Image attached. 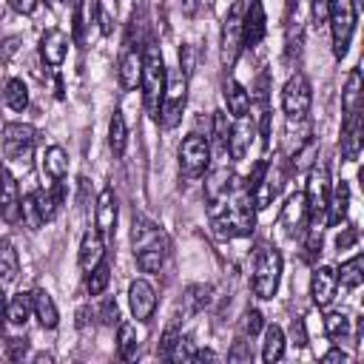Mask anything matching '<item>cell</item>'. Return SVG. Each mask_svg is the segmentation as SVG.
Returning <instances> with one entry per match:
<instances>
[{
  "label": "cell",
  "instance_id": "484cf974",
  "mask_svg": "<svg viewBox=\"0 0 364 364\" xmlns=\"http://www.w3.org/2000/svg\"><path fill=\"white\" fill-rule=\"evenodd\" d=\"M282 225L287 233H296L301 225H307V208H304V193H293L282 210Z\"/></svg>",
  "mask_w": 364,
  "mask_h": 364
},
{
  "label": "cell",
  "instance_id": "1f68e13d",
  "mask_svg": "<svg viewBox=\"0 0 364 364\" xmlns=\"http://www.w3.org/2000/svg\"><path fill=\"white\" fill-rule=\"evenodd\" d=\"M284 355V333L279 324H270L264 330V344H262V358L264 361H279Z\"/></svg>",
  "mask_w": 364,
  "mask_h": 364
},
{
  "label": "cell",
  "instance_id": "c3c4849f",
  "mask_svg": "<svg viewBox=\"0 0 364 364\" xmlns=\"http://www.w3.org/2000/svg\"><path fill=\"white\" fill-rule=\"evenodd\" d=\"M9 6L17 11V14H31L37 9V0H9Z\"/></svg>",
  "mask_w": 364,
  "mask_h": 364
},
{
  "label": "cell",
  "instance_id": "cb8c5ba5",
  "mask_svg": "<svg viewBox=\"0 0 364 364\" xmlns=\"http://www.w3.org/2000/svg\"><path fill=\"white\" fill-rule=\"evenodd\" d=\"M225 102H228V111L233 117H247L250 108H253V100H250V91L236 82V80H228L225 82Z\"/></svg>",
  "mask_w": 364,
  "mask_h": 364
},
{
  "label": "cell",
  "instance_id": "f6af8a7d",
  "mask_svg": "<svg viewBox=\"0 0 364 364\" xmlns=\"http://www.w3.org/2000/svg\"><path fill=\"white\" fill-rule=\"evenodd\" d=\"M176 338H179V333H176V324H171V327L165 330L162 341H159V355H162V358H168V355H171V350H173Z\"/></svg>",
  "mask_w": 364,
  "mask_h": 364
},
{
  "label": "cell",
  "instance_id": "681fc988",
  "mask_svg": "<svg viewBox=\"0 0 364 364\" xmlns=\"http://www.w3.org/2000/svg\"><path fill=\"white\" fill-rule=\"evenodd\" d=\"M321 358H324V361H347V353L338 350V347H333V350H327Z\"/></svg>",
  "mask_w": 364,
  "mask_h": 364
},
{
  "label": "cell",
  "instance_id": "ffe728a7",
  "mask_svg": "<svg viewBox=\"0 0 364 364\" xmlns=\"http://www.w3.org/2000/svg\"><path fill=\"white\" fill-rule=\"evenodd\" d=\"M139 71H142V57L136 54L134 46L125 43V48H122V54H119V68H117V74H119V85H122L125 91L136 88V82H139Z\"/></svg>",
  "mask_w": 364,
  "mask_h": 364
},
{
  "label": "cell",
  "instance_id": "8992f818",
  "mask_svg": "<svg viewBox=\"0 0 364 364\" xmlns=\"http://www.w3.org/2000/svg\"><path fill=\"white\" fill-rule=\"evenodd\" d=\"M327 199H330V176H327V165H313V168H310V176H307V191H304L307 228H321V225H324Z\"/></svg>",
  "mask_w": 364,
  "mask_h": 364
},
{
  "label": "cell",
  "instance_id": "ba28073f",
  "mask_svg": "<svg viewBox=\"0 0 364 364\" xmlns=\"http://www.w3.org/2000/svg\"><path fill=\"white\" fill-rule=\"evenodd\" d=\"M37 145V131L26 122H9L3 128V156L9 162H17L23 168H28L31 154Z\"/></svg>",
  "mask_w": 364,
  "mask_h": 364
},
{
  "label": "cell",
  "instance_id": "4dcf8cb0",
  "mask_svg": "<svg viewBox=\"0 0 364 364\" xmlns=\"http://www.w3.org/2000/svg\"><path fill=\"white\" fill-rule=\"evenodd\" d=\"M361 267H364V259H361V253H355L353 259H347V262H341V267H338V273H336V279L344 284V287H350V290H355L361 282H364V273H361Z\"/></svg>",
  "mask_w": 364,
  "mask_h": 364
},
{
  "label": "cell",
  "instance_id": "f907efd6",
  "mask_svg": "<svg viewBox=\"0 0 364 364\" xmlns=\"http://www.w3.org/2000/svg\"><path fill=\"white\" fill-rule=\"evenodd\" d=\"M327 6H330V0H313V14H316V20L327 17Z\"/></svg>",
  "mask_w": 364,
  "mask_h": 364
},
{
  "label": "cell",
  "instance_id": "5b68a950",
  "mask_svg": "<svg viewBox=\"0 0 364 364\" xmlns=\"http://www.w3.org/2000/svg\"><path fill=\"white\" fill-rule=\"evenodd\" d=\"M279 279H282V253L270 245H262L253 262V293L259 299H273L279 290Z\"/></svg>",
  "mask_w": 364,
  "mask_h": 364
},
{
  "label": "cell",
  "instance_id": "83f0119b",
  "mask_svg": "<svg viewBox=\"0 0 364 364\" xmlns=\"http://www.w3.org/2000/svg\"><path fill=\"white\" fill-rule=\"evenodd\" d=\"M341 111L344 114H358L361 111V71L353 68L350 77H347V85H344V94H341Z\"/></svg>",
  "mask_w": 364,
  "mask_h": 364
},
{
  "label": "cell",
  "instance_id": "4316f807",
  "mask_svg": "<svg viewBox=\"0 0 364 364\" xmlns=\"http://www.w3.org/2000/svg\"><path fill=\"white\" fill-rule=\"evenodd\" d=\"M43 171H46V176H48L51 182L65 179V173H68V154H65L60 145H51V148L46 151V156H43Z\"/></svg>",
  "mask_w": 364,
  "mask_h": 364
},
{
  "label": "cell",
  "instance_id": "2e32d148",
  "mask_svg": "<svg viewBox=\"0 0 364 364\" xmlns=\"http://www.w3.org/2000/svg\"><path fill=\"white\" fill-rule=\"evenodd\" d=\"M40 54L51 68L63 65L68 54V34L63 28H46V34L40 37Z\"/></svg>",
  "mask_w": 364,
  "mask_h": 364
},
{
  "label": "cell",
  "instance_id": "e0dca14e",
  "mask_svg": "<svg viewBox=\"0 0 364 364\" xmlns=\"http://www.w3.org/2000/svg\"><path fill=\"white\" fill-rule=\"evenodd\" d=\"M358 154H361V111L344 114V122H341V156L347 162H355Z\"/></svg>",
  "mask_w": 364,
  "mask_h": 364
},
{
  "label": "cell",
  "instance_id": "9a60e30c",
  "mask_svg": "<svg viewBox=\"0 0 364 364\" xmlns=\"http://www.w3.org/2000/svg\"><path fill=\"white\" fill-rule=\"evenodd\" d=\"M256 136V125L247 117H236V122L228 131V154L230 159H245L250 151V142Z\"/></svg>",
  "mask_w": 364,
  "mask_h": 364
},
{
  "label": "cell",
  "instance_id": "4fadbf2b",
  "mask_svg": "<svg viewBox=\"0 0 364 364\" xmlns=\"http://www.w3.org/2000/svg\"><path fill=\"white\" fill-rule=\"evenodd\" d=\"M0 216L9 225L20 222V185L6 165H0Z\"/></svg>",
  "mask_w": 364,
  "mask_h": 364
},
{
  "label": "cell",
  "instance_id": "e575fe53",
  "mask_svg": "<svg viewBox=\"0 0 364 364\" xmlns=\"http://www.w3.org/2000/svg\"><path fill=\"white\" fill-rule=\"evenodd\" d=\"M125 139H128L125 119H122L119 111H114L111 125H108V145H111V154H114V156H122V154H125Z\"/></svg>",
  "mask_w": 364,
  "mask_h": 364
},
{
  "label": "cell",
  "instance_id": "b9f144b4",
  "mask_svg": "<svg viewBox=\"0 0 364 364\" xmlns=\"http://www.w3.org/2000/svg\"><path fill=\"white\" fill-rule=\"evenodd\" d=\"M26 353H28V341H26V338H9V341H6V358L20 361Z\"/></svg>",
  "mask_w": 364,
  "mask_h": 364
},
{
  "label": "cell",
  "instance_id": "db71d44e",
  "mask_svg": "<svg viewBox=\"0 0 364 364\" xmlns=\"http://www.w3.org/2000/svg\"><path fill=\"white\" fill-rule=\"evenodd\" d=\"M63 3H74V0H63Z\"/></svg>",
  "mask_w": 364,
  "mask_h": 364
},
{
  "label": "cell",
  "instance_id": "bcb514c9",
  "mask_svg": "<svg viewBox=\"0 0 364 364\" xmlns=\"http://www.w3.org/2000/svg\"><path fill=\"white\" fill-rule=\"evenodd\" d=\"M117 316H119L117 301H114V299H105V301H102V307H100V321H102V324H114V321H117Z\"/></svg>",
  "mask_w": 364,
  "mask_h": 364
},
{
  "label": "cell",
  "instance_id": "f546056e",
  "mask_svg": "<svg viewBox=\"0 0 364 364\" xmlns=\"http://www.w3.org/2000/svg\"><path fill=\"white\" fill-rule=\"evenodd\" d=\"M3 100H6V105H9L11 111H26V108H28V88H26V82L17 80V77L6 80V85H3Z\"/></svg>",
  "mask_w": 364,
  "mask_h": 364
},
{
  "label": "cell",
  "instance_id": "7bdbcfd3",
  "mask_svg": "<svg viewBox=\"0 0 364 364\" xmlns=\"http://www.w3.org/2000/svg\"><path fill=\"white\" fill-rule=\"evenodd\" d=\"M262 327H264L262 313H259V310H247V313H245V336H256Z\"/></svg>",
  "mask_w": 364,
  "mask_h": 364
},
{
  "label": "cell",
  "instance_id": "9c48e42d",
  "mask_svg": "<svg viewBox=\"0 0 364 364\" xmlns=\"http://www.w3.org/2000/svg\"><path fill=\"white\" fill-rule=\"evenodd\" d=\"M210 162V142L202 134H188L179 145V173L185 179H199Z\"/></svg>",
  "mask_w": 364,
  "mask_h": 364
},
{
  "label": "cell",
  "instance_id": "836d02e7",
  "mask_svg": "<svg viewBox=\"0 0 364 364\" xmlns=\"http://www.w3.org/2000/svg\"><path fill=\"white\" fill-rule=\"evenodd\" d=\"M28 313H31V293H17L9 304H6V318L17 327H23L28 321Z\"/></svg>",
  "mask_w": 364,
  "mask_h": 364
},
{
  "label": "cell",
  "instance_id": "8d00e7d4",
  "mask_svg": "<svg viewBox=\"0 0 364 364\" xmlns=\"http://www.w3.org/2000/svg\"><path fill=\"white\" fill-rule=\"evenodd\" d=\"M20 222H26V228L37 230L43 225V213H40V205H37V193H26L20 199Z\"/></svg>",
  "mask_w": 364,
  "mask_h": 364
},
{
  "label": "cell",
  "instance_id": "f35d334b",
  "mask_svg": "<svg viewBox=\"0 0 364 364\" xmlns=\"http://www.w3.org/2000/svg\"><path fill=\"white\" fill-rule=\"evenodd\" d=\"M185 301H188V310H202V307L210 301V287H208V284H193V287H188Z\"/></svg>",
  "mask_w": 364,
  "mask_h": 364
},
{
  "label": "cell",
  "instance_id": "f5cc1de1",
  "mask_svg": "<svg viewBox=\"0 0 364 364\" xmlns=\"http://www.w3.org/2000/svg\"><path fill=\"white\" fill-rule=\"evenodd\" d=\"M0 344H3V321H0Z\"/></svg>",
  "mask_w": 364,
  "mask_h": 364
},
{
  "label": "cell",
  "instance_id": "8fae6325",
  "mask_svg": "<svg viewBox=\"0 0 364 364\" xmlns=\"http://www.w3.org/2000/svg\"><path fill=\"white\" fill-rule=\"evenodd\" d=\"M242 20H245V3H233L228 17H225V26H222V65L225 68H233V63L239 60V51L245 48L242 46Z\"/></svg>",
  "mask_w": 364,
  "mask_h": 364
},
{
  "label": "cell",
  "instance_id": "74e56055",
  "mask_svg": "<svg viewBox=\"0 0 364 364\" xmlns=\"http://www.w3.org/2000/svg\"><path fill=\"white\" fill-rule=\"evenodd\" d=\"M324 333H327V338H333V341H344V338L350 336V318H347L344 313H330V316L324 318Z\"/></svg>",
  "mask_w": 364,
  "mask_h": 364
},
{
  "label": "cell",
  "instance_id": "3957f363",
  "mask_svg": "<svg viewBox=\"0 0 364 364\" xmlns=\"http://www.w3.org/2000/svg\"><path fill=\"white\" fill-rule=\"evenodd\" d=\"M213 233L219 239H239V236H250L253 228H256V208L245 191V196L233 205H228L222 213L216 210L213 213Z\"/></svg>",
  "mask_w": 364,
  "mask_h": 364
},
{
  "label": "cell",
  "instance_id": "7dc6e473",
  "mask_svg": "<svg viewBox=\"0 0 364 364\" xmlns=\"http://www.w3.org/2000/svg\"><path fill=\"white\" fill-rule=\"evenodd\" d=\"M228 358H230V361H247V358H250V350L245 347V341H242V338L233 344V350H230V355H228Z\"/></svg>",
  "mask_w": 364,
  "mask_h": 364
},
{
  "label": "cell",
  "instance_id": "816d5d0a",
  "mask_svg": "<svg viewBox=\"0 0 364 364\" xmlns=\"http://www.w3.org/2000/svg\"><path fill=\"white\" fill-rule=\"evenodd\" d=\"M193 3H196V0H185V9L191 11V9H193Z\"/></svg>",
  "mask_w": 364,
  "mask_h": 364
},
{
  "label": "cell",
  "instance_id": "7402d4cb",
  "mask_svg": "<svg viewBox=\"0 0 364 364\" xmlns=\"http://www.w3.org/2000/svg\"><path fill=\"white\" fill-rule=\"evenodd\" d=\"M100 259H105V242L100 230H88L80 242V267L88 273L94 264H100Z\"/></svg>",
  "mask_w": 364,
  "mask_h": 364
},
{
  "label": "cell",
  "instance_id": "5bb4252c",
  "mask_svg": "<svg viewBox=\"0 0 364 364\" xmlns=\"http://www.w3.org/2000/svg\"><path fill=\"white\" fill-rule=\"evenodd\" d=\"M128 304H131V313L136 321H151V316L156 310V290L145 279H136L128 287Z\"/></svg>",
  "mask_w": 364,
  "mask_h": 364
},
{
  "label": "cell",
  "instance_id": "44dd1931",
  "mask_svg": "<svg viewBox=\"0 0 364 364\" xmlns=\"http://www.w3.org/2000/svg\"><path fill=\"white\" fill-rule=\"evenodd\" d=\"M97 230L102 236L114 233V225H117V196H114V188H102L100 196H97Z\"/></svg>",
  "mask_w": 364,
  "mask_h": 364
},
{
  "label": "cell",
  "instance_id": "30bf717a",
  "mask_svg": "<svg viewBox=\"0 0 364 364\" xmlns=\"http://www.w3.org/2000/svg\"><path fill=\"white\" fill-rule=\"evenodd\" d=\"M310 102H313V91H310L307 77L304 74H293L284 82V91H282V108H284L287 119L290 122H301L310 114Z\"/></svg>",
  "mask_w": 364,
  "mask_h": 364
},
{
  "label": "cell",
  "instance_id": "277c9868",
  "mask_svg": "<svg viewBox=\"0 0 364 364\" xmlns=\"http://www.w3.org/2000/svg\"><path fill=\"white\" fill-rule=\"evenodd\" d=\"M185 100H188V71L171 68L168 80H165V94H162V105H159V125L162 128H176L185 111Z\"/></svg>",
  "mask_w": 364,
  "mask_h": 364
},
{
  "label": "cell",
  "instance_id": "d590c367",
  "mask_svg": "<svg viewBox=\"0 0 364 364\" xmlns=\"http://www.w3.org/2000/svg\"><path fill=\"white\" fill-rule=\"evenodd\" d=\"M136 347H139V341H136V330H134V324L122 321V324H119V333H117V350H119V358H125V361L136 358Z\"/></svg>",
  "mask_w": 364,
  "mask_h": 364
},
{
  "label": "cell",
  "instance_id": "60d3db41",
  "mask_svg": "<svg viewBox=\"0 0 364 364\" xmlns=\"http://www.w3.org/2000/svg\"><path fill=\"white\" fill-rule=\"evenodd\" d=\"M168 358H173V361H179V358H185V361H193V358H196V350H193V341H191V338H182V336H179Z\"/></svg>",
  "mask_w": 364,
  "mask_h": 364
},
{
  "label": "cell",
  "instance_id": "d4e9b609",
  "mask_svg": "<svg viewBox=\"0 0 364 364\" xmlns=\"http://www.w3.org/2000/svg\"><path fill=\"white\" fill-rule=\"evenodd\" d=\"M31 310H34V316L40 318V324H43L46 330H54V327H57L60 313H57L54 299H51L46 290H34V293H31Z\"/></svg>",
  "mask_w": 364,
  "mask_h": 364
},
{
  "label": "cell",
  "instance_id": "d6986e66",
  "mask_svg": "<svg viewBox=\"0 0 364 364\" xmlns=\"http://www.w3.org/2000/svg\"><path fill=\"white\" fill-rule=\"evenodd\" d=\"M230 188H233V173H230L228 168H219V171H213V173L205 179V199H208L210 210H213L216 205L228 202Z\"/></svg>",
  "mask_w": 364,
  "mask_h": 364
},
{
  "label": "cell",
  "instance_id": "7a4b0ae2",
  "mask_svg": "<svg viewBox=\"0 0 364 364\" xmlns=\"http://www.w3.org/2000/svg\"><path fill=\"white\" fill-rule=\"evenodd\" d=\"M168 253V242L162 236V230L156 225H151L148 219H134V256L136 264L145 273H159L162 262Z\"/></svg>",
  "mask_w": 364,
  "mask_h": 364
},
{
  "label": "cell",
  "instance_id": "ac0fdd59",
  "mask_svg": "<svg viewBox=\"0 0 364 364\" xmlns=\"http://www.w3.org/2000/svg\"><path fill=\"white\" fill-rule=\"evenodd\" d=\"M336 287H338V279H336V270L330 267H316L313 279H310V293H313V301L318 307H327L333 299H336Z\"/></svg>",
  "mask_w": 364,
  "mask_h": 364
},
{
  "label": "cell",
  "instance_id": "6da1fadb",
  "mask_svg": "<svg viewBox=\"0 0 364 364\" xmlns=\"http://www.w3.org/2000/svg\"><path fill=\"white\" fill-rule=\"evenodd\" d=\"M165 60L156 43H148L142 51V71H139V82H142V100H145V111L148 117L156 122L159 119V105H162V94H165Z\"/></svg>",
  "mask_w": 364,
  "mask_h": 364
},
{
  "label": "cell",
  "instance_id": "f1b7e54d",
  "mask_svg": "<svg viewBox=\"0 0 364 364\" xmlns=\"http://www.w3.org/2000/svg\"><path fill=\"white\" fill-rule=\"evenodd\" d=\"M17 270H20V259H17L14 245L9 239H0V284L14 282Z\"/></svg>",
  "mask_w": 364,
  "mask_h": 364
},
{
  "label": "cell",
  "instance_id": "d6a6232c",
  "mask_svg": "<svg viewBox=\"0 0 364 364\" xmlns=\"http://www.w3.org/2000/svg\"><path fill=\"white\" fill-rule=\"evenodd\" d=\"M108 282H111V264H108V259H100V264H94L88 270V279H85L88 296H100L108 287Z\"/></svg>",
  "mask_w": 364,
  "mask_h": 364
},
{
  "label": "cell",
  "instance_id": "52a82bcc",
  "mask_svg": "<svg viewBox=\"0 0 364 364\" xmlns=\"http://www.w3.org/2000/svg\"><path fill=\"white\" fill-rule=\"evenodd\" d=\"M327 20H330V34H333V54L341 60L355 31V0H330Z\"/></svg>",
  "mask_w": 364,
  "mask_h": 364
},
{
  "label": "cell",
  "instance_id": "ee69618b",
  "mask_svg": "<svg viewBox=\"0 0 364 364\" xmlns=\"http://www.w3.org/2000/svg\"><path fill=\"white\" fill-rule=\"evenodd\" d=\"M355 242H358V228H353V225L344 228V230L336 236V247H338V250H347V247H353Z\"/></svg>",
  "mask_w": 364,
  "mask_h": 364
},
{
  "label": "cell",
  "instance_id": "603a6c76",
  "mask_svg": "<svg viewBox=\"0 0 364 364\" xmlns=\"http://www.w3.org/2000/svg\"><path fill=\"white\" fill-rule=\"evenodd\" d=\"M347 208H350V185L347 182H338L336 191L330 193L327 199V213H324V222L327 225H341L347 219Z\"/></svg>",
  "mask_w": 364,
  "mask_h": 364
},
{
  "label": "cell",
  "instance_id": "ab89813d",
  "mask_svg": "<svg viewBox=\"0 0 364 364\" xmlns=\"http://www.w3.org/2000/svg\"><path fill=\"white\" fill-rule=\"evenodd\" d=\"M228 131H230L228 117H225L222 111H216V114H213V139H216V145H219L222 154H228Z\"/></svg>",
  "mask_w": 364,
  "mask_h": 364
},
{
  "label": "cell",
  "instance_id": "7c38bea8",
  "mask_svg": "<svg viewBox=\"0 0 364 364\" xmlns=\"http://www.w3.org/2000/svg\"><path fill=\"white\" fill-rule=\"evenodd\" d=\"M245 3V20H242V46L256 48L267 31V20H264V9L262 0H242Z\"/></svg>",
  "mask_w": 364,
  "mask_h": 364
}]
</instances>
